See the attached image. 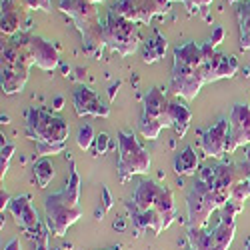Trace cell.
Instances as JSON below:
<instances>
[{
    "label": "cell",
    "mask_w": 250,
    "mask_h": 250,
    "mask_svg": "<svg viewBox=\"0 0 250 250\" xmlns=\"http://www.w3.org/2000/svg\"><path fill=\"white\" fill-rule=\"evenodd\" d=\"M220 210H222L220 220L216 222L212 230H206V228H188L190 248H194V250H228V246L234 240V232H236L234 216L242 210V204L228 200Z\"/></svg>",
    "instance_id": "obj_2"
},
{
    "label": "cell",
    "mask_w": 250,
    "mask_h": 250,
    "mask_svg": "<svg viewBox=\"0 0 250 250\" xmlns=\"http://www.w3.org/2000/svg\"><path fill=\"white\" fill-rule=\"evenodd\" d=\"M0 154H2V156H0V172H2V178H4V174L8 172L10 158H12V154H14V144L2 140V152H0Z\"/></svg>",
    "instance_id": "obj_26"
},
{
    "label": "cell",
    "mask_w": 250,
    "mask_h": 250,
    "mask_svg": "<svg viewBox=\"0 0 250 250\" xmlns=\"http://www.w3.org/2000/svg\"><path fill=\"white\" fill-rule=\"evenodd\" d=\"M32 174H34V180L38 184V188H46V186L50 184V180L54 178V168H52V164L46 158H42V160L34 162Z\"/></svg>",
    "instance_id": "obj_24"
},
{
    "label": "cell",
    "mask_w": 250,
    "mask_h": 250,
    "mask_svg": "<svg viewBox=\"0 0 250 250\" xmlns=\"http://www.w3.org/2000/svg\"><path fill=\"white\" fill-rule=\"evenodd\" d=\"M228 130H230V122L226 118H220L214 126H210L200 140V148L206 156L210 158H222L226 154V144H228Z\"/></svg>",
    "instance_id": "obj_15"
},
{
    "label": "cell",
    "mask_w": 250,
    "mask_h": 250,
    "mask_svg": "<svg viewBox=\"0 0 250 250\" xmlns=\"http://www.w3.org/2000/svg\"><path fill=\"white\" fill-rule=\"evenodd\" d=\"M110 12L136 24H148L154 16L168 12V6H164L160 0H116L110 6Z\"/></svg>",
    "instance_id": "obj_11"
},
{
    "label": "cell",
    "mask_w": 250,
    "mask_h": 250,
    "mask_svg": "<svg viewBox=\"0 0 250 250\" xmlns=\"http://www.w3.org/2000/svg\"><path fill=\"white\" fill-rule=\"evenodd\" d=\"M96 140V134H94V128L90 124H84V126H80L78 130V136H76V144L82 148V150H88Z\"/></svg>",
    "instance_id": "obj_25"
},
{
    "label": "cell",
    "mask_w": 250,
    "mask_h": 250,
    "mask_svg": "<svg viewBox=\"0 0 250 250\" xmlns=\"http://www.w3.org/2000/svg\"><path fill=\"white\" fill-rule=\"evenodd\" d=\"M8 210L10 214L14 216L16 224L22 228L24 232H36V230H42L46 224L40 222L38 218V212L34 210L32 206V200L28 194H20V196H14L8 204Z\"/></svg>",
    "instance_id": "obj_14"
},
{
    "label": "cell",
    "mask_w": 250,
    "mask_h": 250,
    "mask_svg": "<svg viewBox=\"0 0 250 250\" xmlns=\"http://www.w3.org/2000/svg\"><path fill=\"white\" fill-rule=\"evenodd\" d=\"M238 24H240V48L250 50V0H244L238 8Z\"/></svg>",
    "instance_id": "obj_22"
},
{
    "label": "cell",
    "mask_w": 250,
    "mask_h": 250,
    "mask_svg": "<svg viewBox=\"0 0 250 250\" xmlns=\"http://www.w3.org/2000/svg\"><path fill=\"white\" fill-rule=\"evenodd\" d=\"M30 48L34 56V64L46 72H52L58 66V50L52 46V42L40 38V36H30Z\"/></svg>",
    "instance_id": "obj_18"
},
{
    "label": "cell",
    "mask_w": 250,
    "mask_h": 250,
    "mask_svg": "<svg viewBox=\"0 0 250 250\" xmlns=\"http://www.w3.org/2000/svg\"><path fill=\"white\" fill-rule=\"evenodd\" d=\"M4 250H22V248H20V240H18V238H12V240L4 246Z\"/></svg>",
    "instance_id": "obj_35"
},
{
    "label": "cell",
    "mask_w": 250,
    "mask_h": 250,
    "mask_svg": "<svg viewBox=\"0 0 250 250\" xmlns=\"http://www.w3.org/2000/svg\"><path fill=\"white\" fill-rule=\"evenodd\" d=\"M62 104H64V98L56 96V98H54V108H56V110H62Z\"/></svg>",
    "instance_id": "obj_36"
},
{
    "label": "cell",
    "mask_w": 250,
    "mask_h": 250,
    "mask_svg": "<svg viewBox=\"0 0 250 250\" xmlns=\"http://www.w3.org/2000/svg\"><path fill=\"white\" fill-rule=\"evenodd\" d=\"M186 206H188V228H204L210 214L218 208L212 188L206 180L196 178L186 198Z\"/></svg>",
    "instance_id": "obj_9"
},
{
    "label": "cell",
    "mask_w": 250,
    "mask_h": 250,
    "mask_svg": "<svg viewBox=\"0 0 250 250\" xmlns=\"http://www.w3.org/2000/svg\"><path fill=\"white\" fill-rule=\"evenodd\" d=\"M162 128H170V118H168V100L158 88L148 90L144 98V112L138 122V130L144 138L156 140Z\"/></svg>",
    "instance_id": "obj_8"
},
{
    "label": "cell",
    "mask_w": 250,
    "mask_h": 250,
    "mask_svg": "<svg viewBox=\"0 0 250 250\" xmlns=\"http://www.w3.org/2000/svg\"><path fill=\"white\" fill-rule=\"evenodd\" d=\"M48 226H44L42 230L36 234V242H34V248L32 250H48Z\"/></svg>",
    "instance_id": "obj_31"
},
{
    "label": "cell",
    "mask_w": 250,
    "mask_h": 250,
    "mask_svg": "<svg viewBox=\"0 0 250 250\" xmlns=\"http://www.w3.org/2000/svg\"><path fill=\"white\" fill-rule=\"evenodd\" d=\"M246 162H250V148H248V152H246Z\"/></svg>",
    "instance_id": "obj_38"
},
{
    "label": "cell",
    "mask_w": 250,
    "mask_h": 250,
    "mask_svg": "<svg viewBox=\"0 0 250 250\" xmlns=\"http://www.w3.org/2000/svg\"><path fill=\"white\" fill-rule=\"evenodd\" d=\"M108 148H110V138H108V134H96L94 152H96V154H104Z\"/></svg>",
    "instance_id": "obj_30"
},
{
    "label": "cell",
    "mask_w": 250,
    "mask_h": 250,
    "mask_svg": "<svg viewBox=\"0 0 250 250\" xmlns=\"http://www.w3.org/2000/svg\"><path fill=\"white\" fill-rule=\"evenodd\" d=\"M164 190H166L164 186L156 184L154 180H142L136 186V190L132 194V200L128 204L130 214L132 212H140V210H148V208H154L158 204V200L162 198Z\"/></svg>",
    "instance_id": "obj_17"
},
{
    "label": "cell",
    "mask_w": 250,
    "mask_h": 250,
    "mask_svg": "<svg viewBox=\"0 0 250 250\" xmlns=\"http://www.w3.org/2000/svg\"><path fill=\"white\" fill-rule=\"evenodd\" d=\"M44 210H46V226L54 236H64L68 228L82 216L80 206H70L68 202L62 200L56 192L48 194L44 200Z\"/></svg>",
    "instance_id": "obj_10"
},
{
    "label": "cell",
    "mask_w": 250,
    "mask_h": 250,
    "mask_svg": "<svg viewBox=\"0 0 250 250\" xmlns=\"http://www.w3.org/2000/svg\"><path fill=\"white\" fill-rule=\"evenodd\" d=\"M166 52V40L160 34H154V38H150L146 44H144V62L150 64V62H156L164 56Z\"/></svg>",
    "instance_id": "obj_23"
},
{
    "label": "cell",
    "mask_w": 250,
    "mask_h": 250,
    "mask_svg": "<svg viewBox=\"0 0 250 250\" xmlns=\"http://www.w3.org/2000/svg\"><path fill=\"white\" fill-rule=\"evenodd\" d=\"M198 154L192 146H186L184 150H180L174 158V170L176 174H194L196 168H198Z\"/></svg>",
    "instance_id": "obj_21"
},
{
    "label": "cell",
    "mask_w": 250,
    "mask_h": 250,
    "mask_svg": "<svg viewBox=\"0 0 250 250\" xmlns=\"http://www.w3.org/2000/svg\"><path fill=\"white\" fill-rule=\"evenodd\" d=\"M168 118H170V128H174L178 136H184L186 130H188L192 114L182 102H168Z\"/></svg>",
    "instance_id": "obj_20"
},
{
    "label": "cell",
    "mask_w": 250,
    "mask_h": 250,
    "mask_svg": "<svg viewBox=\"0 0 250 250\" xmlns=\"http://www.w3.org/2000/svg\"><path fill=\"white\" fill-rule=\"evenodd\" d=\"M74 110L78 116H102L106 118L110 114V106H106L100 96L86 88V86H80L74 90Z\"/></svg>",
    "instance_id": "obj_16"
},
{
    "label": "cell",
    "mask_w": 250,
    "mask_h": 250,
    "mask_svg": "<svg viewBox=\"0 0 250 250\" xmlns=\"http://www.w3.org/2000/svg\"><path fill=\"white\" fill-rule=\"evenodd\" d=\"M110 250H118V248H110Z\"/></svg>",
    "instance_id": "obj_41"
},
{
    "label": "cell",
    "mask_w": 250,
    "mask_h": 250,
    "mask_svg": "<svg viewBox=\"0 0 250 250\" xmlns=\"http://www.w3.org/2000/svg\"><path fill=\"white\" fill-rule=\"evenodd\" d=\"M244 250H250V238H248V242H246V248Z\"/></svg>",
    "instance_id": "obj_39"
},
{
    "label": "cell",
    "mask_w": 250,
    "mask_h": 250,
    "mask_svg": "<svg viewBox=\"0 0 250 250\" xmlns=\"http://www.w3.org/2000/svg\"><path fill=\"white\" fill-rule=\"evenodd\" d=\"M190 250H194V248H190Z\"/></svg>",
    "instance_id": "obj_43"
},
{
    "label": "cell",
    "mask_w": 250,
    "mask_h": 250,
    "mask_svg": "<svg viewBox=\"0 0 250 250\" xmlns=\"http://www.w3.org/2000/svg\"><path fill=\"white\" fill-rule=\"evenodd\" d=\"M58 8L72 16L74 22L84 40V48L90 54H98V50L104 46L102 40V24L98 18L96 4H90L86 0H58Z\"/></svg>",
    "instance_id": "obj_3"
},
{
    "label": "cell",
    "mask_w": 250,
    "mask_h": 250,
    "mask_svg": "<svg viewBox=\"0 0 250 250\" xmlns=\"http://www.w3.org/2000/svg\"><path fill=\"white\" fill-rule=\"evenodd\" d=\"M66 144H44V142H36V154L38 156H50V154H58L64 150Z\"/></svg>",
    "instance_id": "obj_28"
},
{
    "label": "cell",
    "mask_w": 250,
    "mask_h": 250,
    "mask_svg": "<svg viewBox=\"0 0 250 250\" xmlns=\"http://www.w3.org/2000/svg\"><path fill=\"white\" fill-rule=\"evenodd\" d=\"M222 40H224V28H222V26H216V28H214V32H212V38L208 40V42H210V44L216 48V46L222 42Z\"/></svg>",
    "instance_id": "obj_33"
},
{
    "label": "cell",
    "mask_w": 250,
    "mask_h": 250,
    "mask_svg": "<svg viewBox=\"0 0 250 250\" xmlns=\"http://www.w3.org/2000/svg\"><path fill=\"white\" fill-rule=\"evenodd\" d=\"M102 40L104 46L116 50L120 56H130L138 48V26L136 22L108 12L102 24Z\"/></svg>",
    "instance_id": "obj_7"
},
{
    "label": "cell",
    "mask_w": 250,
    "mask_h": 250,
    "mask_svg": "<svg viewBox=\"0 0 250 250\" xmlns=\"http://www.w3.org/2000/svg\"><path fill=\"white\" fill-rule=\"evenodd\" d=\"M26 134L34 142L44 144H66L70 126L64 118L52 116L46 110L30 108L26 114Z\"/></svg>",
    "instance_id": "obj_6"
},
{
    "label": "cell",
    "mask_w": 250,
    "mask_h": 250,
    "mask_svg": "<svg viewBox=\"0 0 250 250\" xmlns=\"http://www.w3.org/2000/svg\"><path fill=\"white\" fill-rule=\"evenodd\" d=\"M86 2H90V4H100V2H104V0H86Z\"/></svg>",
    "instance_id": "obj_37"
},
{
    "label": "cell",
    "mask_w": 250,
    "mask_h": 250,
    "mask_svg": "<svg viewBox=\"0 0 250 250\" xmlns=\"http://www.w3.org/2000/svg\"><path fill=\"white\" fill-rule=\"evenodd\" d=\"M228 2H238V0H228Z\"/></svg>",
    "instance_id": "obj_40"
},
{
    "label": "cell",
    "mask_w": 250,
    "mask_h": 250,
    "mask_svg": "<svg viewBox=\"0 0 250 250\" xmlns=\"http://www.w3.org/2000/svg\"><path fill=\"white\" fill-rule=\"evenodd\" d=\"M246 198H250V178L246 182H242V184L236 186V190H234V194H232L230 200H234V202H238V204L244 206V200Z\"/></svg>",
    "instance_id": "obj_29"
},
{
    "label": "cell",
    "mask_w": 250,
    "mask_h": 250,
    "mask_svg": "<svg viewBox=\"0 0 250 250\" xmlns=\"http://www.w3.org/2000/svg\"><path fill=\"white\" fill-rule=\"evenodd\" d=\"M18 6H22L24 10H44L48 12L50 10V0H14Z\"/></svg>",
    "instance_id": "obj_27"
},
{
    "label": "cell",
    "mask_w": 250,
    "mask_h": 250,
    "mask_svg": "<svg viewBox=\"0 0 250 250\" xmlns=\"http://www.w3.org/2000/svg\"><path fill=\"white\" fill-rule=\"evenodd\" d=\"M202 84H206L202 44L196 42L178 44L174 48V66L168 86L170 92L182 96L184 100H192L198 96Z\"/></svg>",
    "instance_id": "obj_1"
},
{
    "label": "cell",
    "mask_w": 250,
    "mask_h": 250,
    "mask_svg": "<svg viewBox=\"0 0 250 250\" xmlns=\"http://www.w3.org/2000/svg\"><path fill=\"white\" fill-rule=\"evenodd\" d=\"M228 122H230V130H228L226 154H232L242 144H250V106L234 104Z\"/></svg>",
    "instance_id": "obj_13"
},
{
    "label": "cell",
    "mask_w": 250,
    "mask_h": 250,
    "mask_svg": "<svg viewBox=\"0 0 250 250\" xmlns=\"http://www.w3.org/2000/svg\"><path fill=\"white\" fill-rule=\"evenodd\" d=\"M182 2H186V0H182Z\"/></svg>",
    "instance_id": "obj_42"
},
{
    "label": "cell",
    "mask_w": 250,
    "mask_h": 250,
    "mask_svg": "<svg viewBox=\"0 0 250 250\" xmlns=\"http://www.w3.org/2000/svg\"><path fill=\"white\" fill-rule=\"evenodd\" d=\"M202 54H204L206 82H216L220 78H230L238 72V60L234 56H226V54L216 52V48L210 42L202 44Z\"/></svg>",
    "instance_id": "obj_12"
},
{
    "label": "cell",
    "mask_w": 250,
    "mask_h": 250,
    "mask_svg": "<svg viewBox=\"0 0 250 250\" xmlns=\"http://www.w3.org/2000/svg\"><path fill=\"white\" fill-rule=\"evenodd\" d=\"M26 14H28V10L18 6L14 0H2V20H0L2 34L14 36V34H18V30L22 32V24L26 22Z\"/></svg>",
    "instance_id": "obj_19"
},
{
    "label": "cell",
    "mask_w": 250,
    "mask_h": 250,
    "mask_svg": "<svg viewBox=\"0 0 250 250\" xmlns=\"http://www.w3.org/2000/svg\"><path fill=\"white\" fill-rule=\"evenodd\" d=\"M184 4L192 10V8H204V6H208V4H212V0H186Z\"/></svg>",
    "instance_id": "obj_34"
},
{
    "label": "cell",
    "mask_w": 250,
    "mask_h": 250,
    "mask_svg": "<svg viewBox=\"0 0 250 250\" xmlns=\"http://www.w3.org/2000/svg\"><path fill=\"white\" fill-rule=\"evenodd\" d=\"M102 196H104V200H102V208H98L96 210V216H98V220H100V216L108 210V208H112V196H110V190L104 186L102 188Z\"/></svg>",
    "instance_id": "obj_32"
},
{
    "label": "cell",
    "mask_w": 250,
    "mask_h": 250,
    "mask_svg": "<svg viewBox=\"0 0 250 250\" xmlns=\"http://www.w3.org/2000/svg\"><path fill=\"white\" fill-rule=\"evenodd\" d=\"M200 178L208 182L218 208H222L232 198L236 186L250 178V162H222L216 168H204Z\"/></svg>",
    "instance_id": "obj_4"
},
{
    "label": "cell",
    "mask_w": 250,
    "mask_h": 250,
    "mask_svg": "<svg viewBox=\"0 0 250 250\" xmlns=\"http://www.w3.org/2000/svg\"><path fill=\"white\" fill-rule=\"evenodd\" d=\"M118 144V176L120 180H128L136 174H146L150 170V154L140 146L136 136L128 130H120L116 134Z\"/></svg>",
    "instance_id": "obj_5"
}]
</instances>
